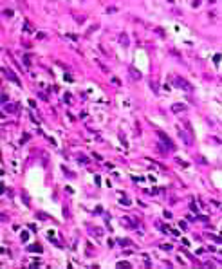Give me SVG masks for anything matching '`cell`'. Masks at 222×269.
Wrapping results in <instances>:
<instances>
[{"label":"cell","instance_id":"cell-1","mask_svg":"<svg viewBox=\"0 0 222 269\" xmlns=\"http://www.w3.org/2000/svg\"><path fill=\"white\" fill-rule=\"evenodd\" d=\"M157 135H159V139H161V145L164 146L166 150H170V152H172V150L175 148V146H173V143H172V139H170V137H168L166 134H164V132L157 130Z\"/></svg>","mask_w":222,"mask_h":269},{"label":"cell","instance_id":"cell-2","mask_svg":"<svg viewBox=\"0 0 222 269\" xmlns=\"http://www.w3.org/2000/svg\"><path fill=\"white\" fill-rule=\"evenodd\" d=\"M175 85H177L179 89H182V90H186V92H191L190 82H186V80H184V78H181V76H177V78H175Z\"/></svg>","mask_w":222,"mask_h":269},{"label":"cell","instance_id":"cell-3","mask_svg":"<svg viewBox=\"0 0 222 269\" xmlns=\"http://www.w3.org/2000/svg\"><path fill=\"white\" fill-rule=\"evenodd\" d=\"M179 134H181V139L184 141V145H188V146L193 145V137H191V135L188 134V130H181Z\"/></svg>","mask_w":222,"mask_h":269},{"label":"cell","instance_id":"cell-4","mask_svg":"<svg viewBox=\"0 0 222 269\" xmlns=\"http://www.w3.org/2000/svg\"><path fill=\"white\" fill-rule=\"evenodd\" d=\"M2 73L6 74V78H7V80H11V82H13V83H16V85L20 87V80H18V78H16L15 74L11 73V71H7V69H2Z\"/></svg>","mask_w":222,"mask_h":269},{"label":"cell","instance_id":"cell-5","mask_svg":"<svg viewBox=\"0 0 222 269\" xmlns=\"http://www.w3.org/2000/svg\"><path fill=\"white\" fill-rule=\"evenodd\" d=\"M186 110V105L184 103H173L172 105V112L173 114H179V112H184Z\"/></svg>","mask_w":222,"mask_h":269},{"label":"cell","instance_id":"cell-6","mask_svg":"<svg viewBox=\"0 0 222 269\" xmlns=\"http://www.w3.org/2000/svg\"><path fill=\"white\" fill-rule=\"evenodd\" d=\"M128 74H130V78H132V80H136V82H137V80H141V73H139L136 67H130V69H128Z\"/></svg>","mask_w":222,"mask_h":269},{"label":"cell","instance_id":"cell-7","mask_svg":"<svg viewBox=\"0 0 222 269\" xmlns=\"http://www.w3.org/2000/svg\"><path fill=\"white\" fill-rule=\"evenodd\" d=\"M119 43H121L123 47H128V45H130V40H128L127 33H121V34H119Z\"/></svg>","mask_w":222,"mask_h":269},{"label":"cell","instance_id":"cell-8","mask_svg":"<svg viewBox=\"0 0 222 269\" xmlns=\"http://www.w3.org/2000/svg\"><path fill=\"white\" fill-rule=\"evenodd\" d=\"M4 110H6L7 114H15V112H16V105L15 103H4Z\"/></svg>","mask_w":222,"mask_h":269},{"label":"cell","instance_id":"cell-9","mask_svg":"<svg viewBox=\"0 0 222 269\" xmlns=\"http://www.w3.org/2000/svg\"><path fill=\"white\" fill-rule=\"evenodd\" d=\"M27 249H29V251H33V253H42V246H38V244H31Z\"/></svg>","mask_w":222,"mask_h":269},{"label":"cell","instance_id":"cell-10","mask_svg":"<svg viewBox=\"0 0 222 269\" xmlns=\"http://www.w3.org/2000/svg\"><path fill=\"white\" fill-rule=\"evenodd\" d=\"M90 233H92V235H96V237H101V235H103V229H99V228H90Z\"/></svg>","mask_w":222,"mask_h":269},{"label":"cell","instance_id":"cell-11","mask_svg":"<svg viewBox=\"0 0 222 269\" xmlns=\"http://www.w3.org/2000/svg\"><path fill=\"white\" fill-rule=\"evenodd\" d=\"M31 56H24V65L25 67H31V60H29Z\"/></svg>","mask_w":222,"mask_h":269},{"label":"cell","instance_id":"cell-12","mask_svg":"<svg viewBox=\"0 0 222 269\" xmlns=\"http://www.w3.org/2000/svg\"><path fill=\"white\" fill-rule=\"evenodd\" d=\"M78 161H80V163H83V165H87V163H89V159H87L85 155H78Z\"/></svg>","mask_w":222,"mask_h":269},{"label":"cell","instance_id":"cell-13","mask_svg":"<svg viewBox=\"0 0 222 269\" xmlns=\"http://www.w3.org/2000/svg\"><path fill=\"white\" fill-rule=\"evenodd\" d=\"M172 248H173L172 244H161V249H164V251H170Z\"/></svg>","mask_w":222,"mask_h":269},{"label":"cell","instance_id":"cell-14","mask_svg":"<svg viewBox=\"0 0 222 269\" xmlns=\"http://www.w3.org/2000/svg\"><path fill=\"white\" fill-rule=\"evenodd\" d=\"M143 258H145V264H146V267H150V266H152V262H150V257H148V255H143Z\"/></svg>","mask_w":222,"mask_h":269},{"label":"cell","instance_id":"cell-15","mask_svg":"<svg viewBox=\"0 0 222 269\" xmlns=\"http://www.w3.org/2000/svg\"><path fill=\"white\" fill-rule=\"evenodd\" d=\"M38 98H40V99H43V101H47V99H49L45 92H38Z\"/></svg>","mask_w":222,"mask_h":269},{"label":"cell","instance_id":"cell-16","mask_svg":"<svg viewBox=\"0 0 222 269\" xmlns=\"http://www.w3.org/2000/svg\"><path fill=\"white\" fill-rule=\"evenodd\" d=\"M24 29H25V31H27V33H33L31 25H29V22H25V24H24Z\"/></svg>","mask_w":222,"mask_h":269},{"label":"cell","instance_id":"cell-17","mask_svg":"<svg viewBox=\"0 0 222 269\" xmlns=\"http://www.w3.org/2000/svg\"><path fill=\"white\" fill-rule=\"evenodd\" d=\"M63 99H65V103H71V99H72V96H71V94H65V96H63Z\"/></svg>","mask_w":222,"mask_h":269},{"label":"cell","instance_id":"cell-18","mask_svg":"<svg viewBox=\"0 0 222 269\" xmlns=\"http://www.w3.org/2000/svg\"><path fill=\"white\" fill-rule=\"evenodd\" d=\"M117 267H130V264H128V262H119Z\"/></svg>","mask_w":222,"mask_h":269},{"label":"cell","instance_id":"cell-19","mask_svg":"<svg viewBox=\"0 0 222 269\" xmlns=\"http://www.w3.org/2000/svg\"><path fill=\"white\" fill-rule=\"evenodd\" d=\"M119 204H123V206H128V204H130V201H128V199H121V201H119Z\"/></svg>","mask_w":222,"mask_h":269},{"label":"cell","instance_id":"cell-20","mask_svg":"<svg viewBox=\"0 0 222 269\" xmlns=\"http://www.w3.org/2000/svg\"><path fill=\"white\" fill-rule=\"evenodd\" d=\"M150 85H152V90H154V92H157V90H159L157 83H154V82H152V83H150Z\"/></svg>","mask_w":222,"mask_h":269},{"label":"cell","instance_id":"cell-21","mask_svg":"<svg viewBox=\"0 0 222 269\" xmlns=\"http://www.w3.org/2000/svg\"><path fill=\"white\" fill-rule=\"evenodd\" d=\"M4 15H6V16H13V11H9V9H4Z\"/></svg>","mask_w":222,"mask_h":269},{"label":"cell","instance_id":"cell-22","mask_svg":"<svg viewBox=\"0 0 222 269\" xmlns=\"http://www.w3.org/2000/svg\"><path fill=\"white\" fill-rule=\"evenodd\" d=\"M2 103H7V94H2Z\"/></svg>","mask_w":222,"mask_h":269},{"label":"cell","instance_id":"cell-23","mask_svg":"<svg viewBox=\"0 0 222 269\" xmlns=\"http://www.w3.org/2000/svg\"><path fill=\"white\" fill-rule=\"evenodd\" d=\"M116 7H107V13H116Z\"/></svg>","mask_w":222,"mask_h":269},{"label":"cell","instance_id":"cell-24","mask_svg":"<svg viewBox=\"0 0 222 269\" xmlns=\"http://www.w3.org/2000/svg\"><path fill=\"white\" fill-rule=\"evenodd\" d=\"M117 242H119V244H123V246H128V244H130L128 240H117Z\"/></svg>","mask_w":222,"mask_h":269},{"label":"cell","instance_id":"cell-25","mask_svg":"<svg viewBox=\"0 0 222 269\" xmlns=\"http://www.w3.org/2000/svg\"><path fill=\"white\" fill-rule=\"evenodd\" d=\"M29 238V233H22V240H27Z\"/></svg>","mask_w":222,"mask_h":269}]
</instances>
